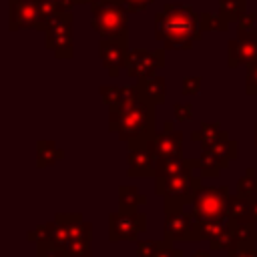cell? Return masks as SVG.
Masks as SVG:
<instances>
[{"mask_svg": "<svg viewBox=\"0 0 257 257\" xmlns=\"http://www.w3.org/2000/svg\"><path fill=\"white\" fill-rule=\"evenodd\" d=\"M209 247H211V251H227V253L233 251L237 247V241H235V235H233V227H229L227 231H223L217 237H213L209 241Z\"/></svg>", "mask_w": 257, "mask_h": 257, "instance_id": "cell-27", "label": "cell"}, {"mask_svg": "<svg viewBox=\"0 0 257 257\" xmlns=\"http://www.w3.org/2000/svg\"><path fill=\"white\" fill-rule=\"evenodd\" d=\"M137 88H139V96L157 106V104H163L165 98H167V88H165V76L161 74H151V76H145L141 80H137Z\"/></svg>", "mask_w": 257, "mask_h": 257, "instance_id": "cell-16", "label": "cell"}, {"mask_svg": "<svg viewBox=\"0 0 257 257\" xmlns=\"http://www.w3.org/2000/svg\"><path fill=\"white\" fill-rule=\"evenodd\" d=\"M191 141L201 143V128H197V131H193V133H191Z\"/></svg>", "mask_w": 257, "mask_h": 257, "instance_id": "cell-42", "label": "cell"}, {"mask_svg": "<svg viewBox=\"0 0 257 257\" xmlns=\"http://www.w3.org/2000/svg\"><path fill=\"white\" fill-rule=\"evenodd\" d=\"M255 143H257V124H255Z\"/></svg>", "mask_w": 257, "mask_h": 257, "instance_id": "cell-45", "label": "cell"}, {"mask_svg": "<svg viewBox=\"0 0 257 257\" xmlns=\"http://www.w3.org/2000/svg\"><path fill=\"white\" fill-rule=\"evenodd\" d=\"M237 193L247 197V199H255L257 197V173L253 167L247 169V173L239 179L237 183Z\"/></svg>", "mask_w": 257, "mask_h": 257, "instance_id": "cell-25", "label": "cell"}, {"mask_svg": "<svg viewBox=\"0 0 257 257\" xmlns=\"http://www.w3.org/2000/svg\"><path fill=\"white\" fill-rule=\"evenodd\" d=\"M92 225L78 213H56L54 221L38 225L28 233V241L38 247H52L62 257H92Z\"/></svg>", "mask_w": 257, "mask_h": 257, "instance_id": "cell-1", "label": "cell"}, {"mask_svg": "<svg viewBox=\"0 0 257 257\" xmlns=\"http://www.w3.org/2000/svg\"><path fill=\"white\" fill-rule=\"evenodd\" d=\"M231 227H233V235H235L237 247L255 245L257 243V223L255 221H239V223L231 221Z\"/></svg>", "mask_w": 257, "mask_h": 257, "instance_id": "cell-21", "label": "cell"}, {"mask_svg": "<svg viewBox=\"0 0 257 257\" xmlns=\"http://www.w3.org/2000/svg\"><path fill=\"white\" fill-rule=\"evenodd\" d=\"M147 229V215L137 213H110L108 215V239L110 241H137Z\"/></svg>", "mask_w": 257, "mask_h": 257, "instance_id": "cell-9", "label": "cell"}, {"mask_svg": "<svg viewBox=\"0 0 257 257\" xmlns=\"http://www.w3.org/2000/svg\"><path fill=\"white\" fill-rule=\"evenodd\" d=\"M191 257H211V255H209V251H195Z\"/></svg>", "mask_w": 257, "mask_h": 257, "instance_id": "cell-43", "label": "cell"}, {"mask_svg": "<svg viewBox=\"0 0 257 257\" xmlns=\"http://www.w3.org/2000/svg\"><path fill=\"white\" fill-rule=\"evenodd\" d=\"M155 0H120V4L124 6L126 12H141L145 8H149Z\"/></svg>", "mask_w": 257, "mask_h": 257, "instance_id": "cell-37", "label": "cell"}, {"mask_svg": "<svg viewBox=\"0 0 257 257\" xmlns=\"http://www.w3.org/2000/svg\"><path fill=\"white\" fill-rule=\"evenodd\" d=\"M155 165L157 157L149 149L147 143H133L128 145V155H126V175L135 179L143 177H155Z\"/></svg>", "mask_w": 257, "mask_h": 257, "instance_id": "cell-14", "label": "cell"}, {"mask_svg": "<svg viewBox=\"0 0 257 257\" xmlns=\"http://www.w3.org/2000/svg\"><path fill=\"white\" fill-rule=\"evenodd\" d=\"M173 116L179 122H187L193 118V106L187 102H175L173 104Z\"/></svg>", "mask_w": 257, "mask_h": 257, "instance_id": "cell-34", "label": "cell"}, {"mask_svg": "<svg viewBox=\"0 0 257 257\" xmlns=\"http://www.w3.org/2000/svg\"><path fill=\"white\" fill-rule=\"evenodd\" d=\"M44 44L54 52L56 58H72V12H60L44 28Z\"/></svg>", "mask_w": 257, "mask_h": 257, "instance_id": "cell-8", "label": "cell"}, {"mask_svg": "<svg viewBox=\"0 0 257 257\" xmlns=\"http://www.w3.org/2000/svg\"><path fill=\"white\" fill-rule=\"evenodd\" d=\"M255 20H257V16H255L253 12H245V14L237 20V30H239V34L255 30Z\"/></svg>", "mask_w": 257, "mask_h": 257, "instance_id": "cell-36", "label": "cell"}, {"mask_svg": "<svg viewBox=\"0 0 257 257\" xmlns=\"http://www.w3.org/2000/svg\"><path fill=\"white\" fill-rule=\"evenodd\" d=\"M209 151H213V153H217V155L225 157L227 161H233V159L237 157V153H239V145H237V141L227 139V141H223V143H219V145L211 147Z\"/></svg>", "mask_w": 257, "mask_h": 257, "instance_id": "cell-30", "label": "cell"}, {"mask_svg": "<svg viewBox=\"0 0 257 257\" xmlns=\"http://www.w3.org/2000/svg\"><path fill=\"white\" fill-rule=\"evenodd\" d=\"M98 54L102 60V66L106 68L108 76H118L126 68V58H128V44L126 40H108L100 38L98 42Z\"/></svg>", "mask_w": 257, "mask_h": 257, "instance_id": "cell-13", "label": "cell"}, {"mask_svg": "<svg viewBox=\"0 0 257 257\" xmlns=\"http://www.w3.org/2000/svg\"><path fill=\"white\" fill-rule=\"evenodd\" d=\"M229 189L227 187H207L201 185L197 193L193 195V201L189 203L191 213L197 221H221L229 219Z\"/></svg>", "mask_w": 257, "mask_h": 257, "instance_id": "cell-6", "label": "cell"}, {"mask_svg": "<svg viewBox=\"0 0 257 257\" xmlns=\"http://www.w3.org/2000/svg\"><path fill=\"white\" fill-rule=\"evenodd\" d=\"M50 2H54L60 12H72L74 4H78V0H50Z\"/></svg>", "mask_w": 257, "mask_h": 257, "instance_id": "cell-39", "label": "cell"}, {"mask_svg": "<svg viewBox=\"0 0 257 257\" xmlns=\"http://www.w3.org/2000/svg\"><path fill=\"white\" fill-rule=\"evenodd\" d=\"M201 143H203V149H211L223 141L229 139L227 131L219 124V122H203L201 126Z\"/></svg>", "mask_w": 257, "mask_h": 257, "instance_id": "cell-22", "label": "cell"}, {"mask_svg": "<svg viewBox=\"0 0 257 257\" xmlns=\"http://www.w3.org/2000/svg\"><path fill=\"white\" fill-rule=\"evenodd\" d=\"M247 0H219V14L227 22H237L247 10Z\"/></svg>", "mask_w": 257, "mask_h": 257, "instance_id": "cell-23", "label": "cell"}, {"mask_svg": "<svg viewBox=\"0 0 257 257\" xmlns=\"http://www.w3.org/2000/svg\"><path fill=\"white\" fill-rule=\"evenodd\" d=\"M157 159H183V133L175 128V122H165L161 133H155L147 141Z\"/></svg>", "mask_w": 257, "mask_h": 257, "instance_id": "cell-11", "label": "cell"}, {"mask_svg": "<svg viewBox=\"0 0 257 257\" xmlns=\"http://www.w3.org/2000/svg\"><path fill=\"white\" fill-rule=\"evenodd\" d=\"M195 165H197V169L201 171V177H213V179H215V177L221 175V169H225V167L229 165V161H227L225 157H221V155L209 151V149H203L201 157L195 159Z\"/></svg>", "mask_w": 257, "mask_h": 257, "instance_id": "cell-17", "label": "cell"}, {"mask_svg": "<svg viewBox=\"0 0 257 257\" xmlns=\"http://www.w3.org/2000/svg\"><path fill=\"white\" fill-rule=\"evenodd\" d=\"M227 217L233 223L239 221H253L251 219V199L243 197V195H231L229 197V209H227Z\"/></svg>", "mask_w": 257, "mask_h": 257, "instance_id": "cell-20", "label": "cell"}, {"mask_svg": "<svg viewBox=\"0 0 257 257\" xmlns=\"http://www.w3.org/2000/svg\"><path fill=\"white\" fill-rule=\"evenodd\" d=\"M153 257H185V253L181 249H175V245L171 241H159V247L155 251Z\"/></svg>", "mask_w": 257, "mask_h": 257, "instance_id": "cell-33", "label": "cell"}, {"mask_svg": "<svg viewBox=\"0 0 257 257\" xmlns=\"http://www.w3.org/2000/svg\"><path fill=\"white\" fill-rule=\"evenodd\" d=\"M187 161L185 159H157L155 165V179H167L185 169Z\"/></svg>", "mask_w": 257, "mask_h": 257, "instance_id": "cell-24", "label": "cell"}, {"mask_svg": "<svg viewBox=\"0 0 257 257\" xmlns=\"http://www.w3.org/2000/svg\"><path fill=\"white\" fill-rule=\"evenodd\" d=\"M201 84H203V76H185L183 82H181V92H183L185 96L199 94Z\"/></svg>", "mask_w": 257, "mask_h": 257, "instance_id": "cell-31", "label": "cell"}, {"mask_svg": "<svg viewBox=\"0 0 257 257\" xmlns=\"http://www.w3.org/2000/svg\"><path fill=\"white\" fill-rule=\"evenodd\" d=\"M145 205H147V197L143 193H139L137 187H120L118 189V211L137 213Z\"/></svg>", "mask_w": 257, "mask_h": 257, "instance_id": "cell-18", "label": "cell"}, {"mask_svg": "<svg viewBox=\"0 0 257 257\" xmlns=\"http://www.w3.org/2000/svg\"><path fill=\"white\" fill-rule=\"evenodd\" d=\"M100 96H102V100L108 104V108L118 106V104L122 102V86H108V84H102V86H100Z\"/></svg>", "mask_w": 257, "mask_h": 257, "instance_id": "cell-29", "label": "cell"}, {"mask_svg": "<svg viewBox=\"0 0 257 257\" xmlns=\"http://www.w3.org/2000/svg\"><path fill=\"white\" fill-rule=\"evenodd\" d=\"M108 128L118 135L120 141L147 143L155 135V106L137 98L133 102L108 108Z\"/></svg>", "mask_w": 257, "mask_h": 257, "instance_id": "cell-3", "label": "cell"}, {"mask_svg": "<svg viewBox=\"0 0 257 257\" xmlns=\"http://www.w3.org/2000/svg\"><path fill=\"white\" fill-rule=\"evenodd\" d=\"M78 2H82V4H88V6H92V4H96L98 0H78Z\"/></svg>", "mask_w": 257, "mask_h": 257, "instance_id": "cell-44", "label": "cell"}, {"mask_svg": "<svg viewBox=\"0 0 257 257\" xmlns=\"http://www.w3.org/2000/svg\"><path fill=\"white\" fill-rule=\"evenodd\" d=\"M201 34V12L189 4L167 2L155 14V38L165 50H189Z\"/></svg>", "mask_w": 257, "mask_h": 257, "instance_id": "cell-2", "label": "cell"}, {"mask_svg": "<svg viewBox=\"0 0 257 257\" xmlns=\"http://www.w3.org/2000/svg\"><path fill=\"white\" fill-rule=\"evenodd\" d=\"M64 157V151L54 141H38L36 143V163L38 167H52Z\"/></svg>", "mask_w": 257, "mask_h": 257, "instance_id": "cell-19", "label": "cell"}, {"mask_svg": "<svg viewBox=\"0 0 257 257\" xmlns=\"http://www.w3.org/2000/svg\"><path fill=\"white\" fill-rule=\"evenodd\" d=\"M251 219L257 223V197L251 199Z\"/></svg>", "mask_w": 257, "mask_h": 257, "instance_id": "cell-41", "label": "cell"}, {"mask_svg": "<svg viewBox=\"0 0 257 257\" xmlns=\"http://www.w3.org/2000/svg\"><path fill=\"white\" fill-rule=\"evenodd\" d=\"M36 257H62V255L56 249H52V247H38Z\"/></svg>", "mask_w": 257, "mask_h": 257, "instance_id": "cell-40", "label": "cell"}, {"mask_svg": "<svg viewBox=\"0 0 257 257\" xmlns=\"http://www.w3.org/2000/svg\"><path fill=\"white\" fill-rule=\"evenodd\" d=\"M201 28L211 30V32H227L229 30V22L221 16V14H213V12H201Z\"/></svg>", "mask_w": 257, "mask_h": 257, "instance_id": "cell-26", "label": "cell"}, {"mask_svg": "<svg viewBox=\"0 0 257 257\" xmlns=\"http://www.w3.org/2000/svg\"><path fill=\"white\" fill-rule=\"evenodd\" d=\"M187 165L181 173L167 177V179H155V193L163 197V201H177L183 205H189L193 201V195L201 187V177L193 175L195 159L189 161L185 159Z\"/></svg>", "mask_w": 257, "mask_h": 257, "instance_id": "cell-5", "label": "cell"}, {"mask_svg": "<svg viewBox=\"0 0 257 257\" xmlns=\"http://www.w3.org/2000/svg\"><path fill=\"white\" fill-rule=\"evenodd\" d=\"M92 10V28L100 34V38L108 40H126L128 24L126 10L120 0H98L90 6Z\"/></svg>", "mask_w": 257, "mask_h": 257, "instance_id": "cell-4", "label": "cell"}, {"mask_svg": "<svg viewBox=\"0 0 257 257\" xmlns=\"http://www.w3.org/2000/svg\"><path fill=\"white\" fill-rule=\"evenodd\" d=\"M165 207V241H197V225L199 221L191 213L189 205L177 201H163Z\"/></svg>", "mask_w": 257, "mask_h": 257, "instance_id": "cell-7", "label": "cell"}, {"mask_svg": "<svg viewBox=\"0 0 257 257\" xmlns=\"http://www.w3.org/2000/svg\"><path fill=\"white\" fill-rule=\"evenodd\" d=\"M253 60H257V30L243 32L239 34V38L229 40L227 44V66L229 68H237Z\"/></svg>", "mask_w": 257, "mask_h": 257, "instance_id": "cell-15", "label": "cell"}, {"mask_svg": "<svg viewBox=\"0 0 257 257\" xmlns=\"http://www.w3.org/2000/svg\"><path fill=\"white\" fill-rule=\"evenodd\" d=\"M8 28H36L44 30L36 0H8Z\"/></svg>", "mask_w": 257, "mask_h": 257, "instance_id": "cell-12", "label": "cell"}, {"mask_svg": "<svg viewBox=\"0 0 257 257\" xmlns=\"http://www.w3.org/2000/svg\"><path fill=\"white\" fill-rule=\"evenodd\" d=\"M36 4H38V12H40L42 26L46 28V26L60 14V10H58V6H56L54 2H50V0H36Z\"/></svg>", "mask_w": 257, "mask_h": 257, "instance_id": "cell-28", "label": "cell"}, {"mask_svg": "<svg viewBox=\"0 0 257 257\" xmlns=\"http://www.w3.org/2000/svg\"><path fill=\"white\" fill-rule=\"evenodd\" d=\"M159 247V241L147 239V241H137V257H153Z\"/></svg>", "mask_w": 257, "mask_h": 257, "instance_id": "cell-35", "label": "cell"}, {"mask_svg": "<svg viewBox=\"0 0 257 257\" xmlns=\"http://www.w3.org/2000/svg\"><path fill=\"white\" fill-rule=\"evenodd\" d=\"M165 66V48L157 50H145V48H131L128 58H126V68L124 72L131 78H145L151 74H157Z\"/></svg>", "mask_w": 257, "mask_h": 257, "instance_id": "cell-10", "label": "cell"}, {"mask_svg": "<svg viewBox=\"0 0 257 257\" xmlns=\"http://www.w3.org/2000/svg\"><path fill=\"white\" fill-rule=\"evenodd\" d=\"M227 257H257V243L255 245H243L227 253Z\"/></svg>", "mask_w": 257, "mask_h": 257, "instance_id": "cell-38", "label": "cell"}, {"mask_svg": "<svg viewBox=\"0 0 257 257\" xmlns=\"http://www.w3.org/2000/svg\"><path fill=\"white\" fill-rule=\"evenodd\" d=\"M245 92L249 96L257 94V60L247 64V78H245Z\"/></svg>", "mask_w": 257, "mask_h": 257, "instance_id": "cell-32", "label": "cell"}]
</instances>
